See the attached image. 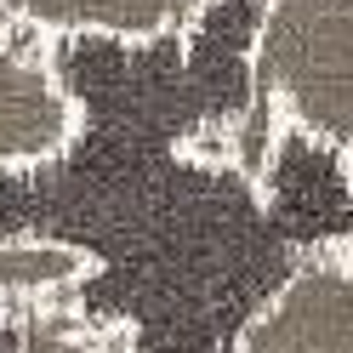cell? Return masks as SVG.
Listing matches in <instances>:
<instances>
[{"instance_id":"1","label":"cell","mask_w":353,"mask_h":353,"mask_svg":"<svg viewBox=\"0 0 353 353\" xmlns=\"http://www.w3.org/2000/svg\"><path fill=\"white\" fill-rule=\"evenodd\" d=\"M239 97L171 137V160L268 194L279 160L314 148L353 165V0H256Z\"/></svg>"},{"instance_id":"2","label":"cell","mask_w":353,"mask_h":353,"mask_svg":"<svg viewBox=\"0 0 353 353\" xmlns=\"http://www.w3.org/2000/svg\"><path fill=\"white\" fill-rule=\"evenodd\" d=\"M228 353H353V251L342 234L291 251L234 325Z\"/></svg>"},{"instance_id":"3","label":"cell","mask_w":353,"mask_h":353,"mask_svg":"<svg viewBox=\"0 0 353 353\" xmlns=\"http://www.w3.org/2000/svg\"><path fill=\"white\" fill-rule=\"evenodd\" d=\"M80 137V103L57 74L46 40L12 34L0 40V171L40 165L69 154Z\"/></svg>"},{"instance_id":"4","label":"cell","mask_w":353,"mask_h":353,"mask_svg":"<svg viewBox=\"0 0 353 353\" xmlns=\"http://www.w3.org/2000/svg\"><path fill=\"white\" fill-rule=\"evenodd\" d=\"M228 0H12L17 34L108 40V46H183Z\"/></svg>"},{"instance_id":"5","label":"cell","mask_w":353,"mask_h":353,"mask_svg":"<svg viewBox=\"0 0 353 353\" xmlns=\"http://www.w3.org/2000/svg\"><path fill=\"white\" fill-rule=\"evenodd\" d=\"M97 279V256L69 239H0V307L80 296Z\"/></svg>"},{"instance_id":"6","label":"cell","mask_w":353,"mask_h":353,"mask_svg":"<svg viewBox=\"0 0 353 353\" xmlns=\"http://www.w3.org/2000/svg\"><path fill=\"white\" fill-rule=\"evenodd\" d=\"M17 34V12H12V0H0V40H12Z\"/></svg>"},{"instance_id":"7","label":"cell","mask_w":353,"mask_h":353,"mask_svg":"<svg viewBox=\"0 0 353 353\" xmlns=\"http://www.w3.org/2000/svg\"><path fill=\"white\" fill-rule=\"evenodd\" d=\"M347 205H353V165H347ZM342 239H347V251H353V216H347V234Z\"/></svg>"}]
</instances>
